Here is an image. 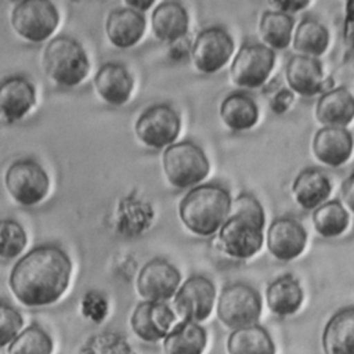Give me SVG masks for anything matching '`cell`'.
Returning <instances> with one entry per match:
<instances>
[{"label":"cell","mask_w":354,"mask_h":354,"mask_svg":"<svg viewBox=\"0 0 354 354\" xmlns=\"http://www.w3.org/2000/svg\"><path fill=\"white\" fill-rule=\"evenodd\" d=\"M71 274V259L59 246L39 245L14 264L8 285L24 306L41 307L65 293Z\"/></svg>","instance_id":"1"},{"label":"cell","mask_w":354,"mask_h":354,"mask_svg":"<svg viewBox=\"0 0 354 354\" xmlns=\"http://www.w3.org/2000/svg\"><path fill=\"white\" fill-rule=\"evenodd\" d=\"M264 223L260 202L250 194H241L232 199L230 216L217 231L223 250L234 259L252 257L263 246Z\"/></svg>","instance_id":"2"},{"label":"cell","mask_w":354,"mask_h":354,"mask_svg":"<svg viewBox=\"0 0 354 354\" xmlns=\"http://www.w3.org/2000/svg\"><path fill=\"white\" fill-rule=\"evenodd\" d=\"M231 195L218 184L192 187L178 203V217L195 235L210 236L220 230L231 212Z\"/></svg>","instance_id":"3"},{"label":"cell","mask_w":354,"mask_h":354,"mask_svg":"<svg viewBox=\"0 0 354 354\" xmlns=\"http://www.w3.org/2000/svg\"><path fill=\"white\" fill-rule=\"evenodd\" d=\"M43 66L48 77L57 84L75 87L87 76L90 61L77 40L61 35L47 43L43 53Z\"/></svg>","instance_id":"4"},{"label":"cell","mask_w":354,"mask_h":354,"mask_svg":"<svg viewBox=\"0 0 354 354\" xmlns=\"http://www.w3.org/2000/svg\"><path fill=\"white\" fill-rule=\"evenodd\" d=\"M162 166L169 184L180 189L199 185L210 170L206 153L191 141L174 142L165 148Z\"/></svg>","instance_id":"5"},{"label":"cell","mask_w":354,"mask_h":354,"mask_svg":"<svg viewBox=\"0 0 354 354\" xmlns=\"http://www.w3.org/2000/svg\"><path fill=\"white\" fill-rule=\"evenodd\" d=\"M4 185L17 203L33 206L47 196L50 178L47 171L36 160L25 158L12 162L7 167Z\"/></svg>","instance_id":"6"},{"label":"cell","mask_w":354,"mask_h":354,"mask_svg":"<svg viewBox=\"0 0 354 354\" xmlns=\"http://www.w3.org/2000/svg\"><path fill=\"white\" fill-rule=\"evenodd\" d=\"M59 22L57 7L48 0H24L11 11V25L22 39L32 43L47 40Z\"/></svg>","instance_id":"7"},{"label":"cell","mask_w":354,"mask_h":354,"mask_svg":"<svg viewBox=\"0 0 354 354\" xmlns=\"http://www.w3.org/2000/svg\"><path fill=\"white\" fill-rule=\"evenodd\" d=\"M180 129V116L169 104H156L147 108L137 118L134 124L137 138L152 149H163L174 144Z\"/></svg>","instance_id":"8"},{"label":"cell","mask_w":354,"mask_h":354,"mask_svg":"<svg viewBox=\"0 0 354 354\" xmlns=\"http://www.w3.org/2000/svg\"><path fill=\"white\" fill-rule=\"evenodd\" d=\"M261 314V297L259 292L246 283L225 286L217 301L218 319L228 328L254 325Z\"/></svg>","instance_id":"9"},{"label":"cell","mask_w":354,"mask_h":354,"mask_svg":"<svg viewBox=\"0 0 354 354\" xmlns=\"http://www.w3.org/2000/svg\"><path fill=\"white\" fill-rule=\"evenodd\" d=\"M275 64V53L260 43H243L231 62L230 75L238 87L257 88L266 83Z\"/></svg>","instance_id":"10"},{"label":"cell","mask_w":354,"mask_h":354,"mask_svg":"<svg viewBox=\"0 0 354 354\" xmlns=\"http://www.w3.org/2000/svg\"><path fill=\"white\" fill-rule=\"evenodd\" d=\"M234 53V40L221 26L202 29L191 44L189 55L195 68L202 73L220 71Z\"/></svg>","instance_id":"11"},{"label":"cell","mask_w":354,"mask_h":354,"mask_svg":"<svg viewBox=\"0 0 354 354\" xmlns=\"http://www.w3.org/2000/svg\"><path fill=\"white\" fill-rule=\"evenodd\" d=\"M216 289L213 282L203 275H191L174 295V308L184 321L199 322L213 310Z\"/></svg>","instance_id":"12"},{"label":"cell","mask_w":354,"mask_h":354,"mask_svg":"<svg viewBox=\"0 0 354 354\" xmlns=\"http://www.w3.org/2000/svg\"><path fill=\"white\" fill-rule=\"evenodd\" d=\"M181 282L178 270L165 259H152L138 272L137 292L147 301H165L176 295Z\"/></svg>","instance_id":"13"},{"label":"cell","mask_w":354,"mask_h":354,"mask_svg":"<svg viewBox=\"0 0 354 354\" xmlns=\"http://www.w3.org/2000/svg\"><path fill=\"white\" fill-rule=\"evenodd\" d=\"M268 252L278 260L289 261L296 259L306 248L307 231L292 217L275 218L266 235Z\"/></svg>","instance_id":"14"},{"label":"cell","mask_w":354,"mask_h":354,"mask_svg":"<svg viewBox=\"0 0 354 354\" xmlns=\"http://www.w3.org/2000/svg\"><path fill=\"white\" fill-rule=\"evenodd\" d=\"M354 148L353 134L346 127H321L313 137L311 149L315 159L330 167L344 165Z\"/></svg>","instance_id":"15"},{"label":"cell","mask_w":354,"mask_h":354,"mask_svg":"<svg viewBox=\"0 0 354 354\" xmlns=\"http://www.w3.org/2000/svg\"><path fill=\"white\" fill-rule=\"evenodd\" d=\"M174 314L165 301H142L131 314L134 333L145 342H158L170 332Z\"/></svg>","instance_id":"16"},{"label":"cell","mask_w":354,"mask_h":354,"mask_svg":"<svg viewBox=\"0 0 354 354\" xmlns=\"http://www.w3.org/2000/svg\"><path fill=\"white\" fill-rule=\"evenodd\" d=\"M36 104L35 86L21 75L0 80V116L8 123L22 119Z\"/></svg>","instance_id":"17"},{"label":"cell","mask_w":354,"mask_h":354,"mask_svg":"<svg viewBox=\"0 0 354 354\" xmlns=\"http://www.w3.org/2000/svg\"><path fill=\"white\" fill-rule=\"evenodd\" d=\"M285 79L292 93L313 97L324 90V71L318 58L301 54L292 55L285 66Z\"/></svg>","instance_id":"18"},{"label":"cell","mask_w":354,"mask_h":354,"mask_svg":"<svg viewBox=\"0 0 354 354\" xmlns=\"http://www.w3.org/2000/svg\"><path fill=\"white\" fill-rule=\"evenodd\" d=\"M145 28L144 14L126 6L112 8L105 19L106 37L118 48H129L137 44Z\"/></svg>","instance_id":"19"},{"label":"cell","mask_w":354,"mask_h":354,"mask_svg":"<svg viewBox=\"0 0 354 354\" xmlns=\"http://www.w3.org/2000/svg\"><path fill=\"white\" fill-rule=\"evenodd\" d=\"M134 80L127 68L119 62L102 64L95 76L94 87L97 94L108 104L119 106L129 101Z\"/></svg>","instance_id":"20"},{"label":"cell","mask_w":354,"mask_h":354,"mask_svg":"<svg viewBox=\"0 0 354 354\" xmlns=\"http://www.w3.org/2000/svg\"><path fill=\"white\" fill-rule=\"evenodd\" d=\"M315 118L329 127H346L354 119V95L340 86L330 88L318 98Z\"/></svg>","instance_id":"21"},{"label":"cell","mask_w":354,"mask_h":354,"mask_svg":"<svg viewBox=\"0 0 354 354\" xmlns=\"http://www.w3.org/2000/svg\"><path fill=\"white\" fill-rule=\"evenodd\" d=\"M332 184L329 177L317 167H306L295 177L292 194L297 205L306 210H314L329 198Z\"/></svg>","instance_id":"22"},{"label":"cell","mask_w":354,"mask_h":354,"mask_svg":"<svg viewBox=\"0 0 354 354\" xmlns=\"http://www.w3.org/2000/svg\"><path fill=\"white\" fill-rule=\"evenodd\" d=\"M188 12L177 1H162L151 14V28L156 39L174 43L183 39L188 30Z\"/></svg>","instance_id":"23"},{"label":"cell","mask_w":354,"mask_h":354,"mask_svg":"<svg viewBox=\"0 0 354 354\" xmlns=\"http://www.w3.org/2000/svg\"><path fill=\"white\" fill-rule=\"evenodd\" d=\"M325 354H354V306L336 311L322 332Z\"/></svg>","instance_id":"24"},{"label":"cell","mask_w":354,"mask_h":354,"mask_svg":"<svg viewBox=\"0 0 354 354\" xmlns=\"http://www.w3.org/2000/svg\"><path fill=\"white\" fill-rule=\"evenodd\" d=\"M220 118L232 131L252 129L259 119V108L254 100L242 91L228 94L220 104Z\"/></svg>","instance_id":"25"},{"label":"cell","mask_w":354,"mask_h":354,"mask_svg":"<svg viewBox=\"0 0 354 354\" xmlns=\"http://www.w3.org/2000/svg\"><path fill=\"white\" fill-rule=\"evenodd\" d=\"M266 300L268 308L277 315H289L299 310L303 301V290L296 278L285 274L274 279L267 290Z\"/></svg>","instance_id":"26"},{"label":"cell","mask_w":354,"mask_h":354,"mask_svg":"<svg viewBox=\"0 0 354 354\" xmlns=\"http://www.w3.org/2000/svg\"><path fill=\"white\" fill-rule=\"evenodd\" d=\"M293 17L290 14L271 10L264 11L260 17L259 32L264 46L274 50H285L293 36Z\"/></svg>","instance_id":"27"},{"label":"cell","mask_w":354,"mask_h":354,"mask_svg":"<svg viewBox=\"0 0 354 354\" xmlns=\"http://www.w3.org/2000/svg\"><path fill=\"white\" fill-rule=\"evenodd\" d=\"M166 354H202L206 347V332L196 322L183 321L165 337Z\"/></svg>","instance_id":"28"},{"label":"cell","mask_w":354,"mask_h":354,"mask_svg":"<svg viewBox=\"0 0 354 354\" xmlns=\"http://www.w3.org/2000/svg\"><path fill=\"white\" fill-rule=\"evenodd\" d=\"M228 354H275L268 332L259 325L238 328L228 336Z\"/></svg>","instance_id":"29"},{"label":"cell","mask_w":354,"mask_h":354,"mask_svg":"<svg viewBox=\"0 0 354 354\" xmlns=\"http://www.w3.org/2000/svg\"><path fill=\"white\" fill-rule=\"evenodd\" d=\"M329 44V30L326 26L314 18H303L299 22L293 35V47L301 55L318 58Z\"/></svg>","instance_id":"30"},{"label":"cell","mask_w":354,"mask_h":354,"mask_svg":"<svg viewBox=\"0 0 354 354\" xmlns=\"http://www.w3.org/2000/svg\"><path fill=\"white\" fill-rule=\"evenodd\" d=\"M314 230L324 238L342 235L348 227V213L344 205L337 201H326L313 210L311 214Z\"/></svg>","instance_id":"31"},{"label":"cell","mask_w":354,"mask_h":354,"mask_svg":"<svg viewBox=\"0 0 354 354\" xmlns=\"http://www.w3.org/2000/svg\"><path fill=\"white\" fill-rule=\"evenodd\" d=\"M151 223V207L145 203L124 198L116 212V225L120 234H140Z\"/></svg>","instance_id":"32"},{"label":"cell","mask_w":354,"mask_h":354,"mask_svg":"<svg viewBox=\"0 0 354 354\" xmlns=\"http://www.w3.org/2000/svg\"><path fill=\"white\" fill-rule=\"evenodd\" d=\"M53 343L50 336L33 325L22 330L8 346V354H51Z\"/></svg>","instance_id":"33"},{"label":"cell","mask_w":354,"mask_h":354,"mask_svg":"<svg viewBox=\"0 0 354 354\" xmlns=\"http://www.w3.org/2000/svg\"><path fill=\"white\" fill-rule=\"evenodd\" d=\"M26 242H28L26 232L18 221L12 218L0 220V257L1 259L17 257L26 246Z\"/></svg>","instance_id":"34"},{"label":"cell","mask_w":354,"mask_h":354,"mask_svg":"<svg viewBox=\"0 0 354 354\" xmlns=\"http://www.w3.org/2000/svg\"><path fill=\"white\" fill-rule=\"evenodd\" d=\"M79 354H134L126 339L113 332L91 336Z\"/></svg>","instance_id":"35"},{"label":"cell","mask_w":354,"mask_h":354,"mask_svg":"<svg viewBox=\"0 0 354 354\" xmlns=\"http://www.w3.org/2000/svg\"><path fill=\"white\" fill-rule=\"evenodd\" d=\"M24 318L17 308L0 301V346L12 342L19 333Z\"/></svg>","instance_id":"36"},{"label":"cell","mask_w":354,"mask_h":354,"mask_svg":"<svg viewBox=\"0 0 354 354\" xmlns=\"http://www.w3.org/2000/svg\"><path fill=\"white\" fill-rule=\"evenodd\" d=\"M80 308L86 318L94 322H101L108 313V301L102 293L90 290L83 296Z\"/></svg>","instance_id":"37"},{"label":"cell","mask_w":354,"mask_h":354,"mask_svg":"<svg viewBox=\"0 0 354 354\" xmlns=\"http://www.w3.org/2000/svg\"><path fill=\"white\" fill-rule=\"evenodd\" d=\"M343 39L347 46L354 48V1L346 3V17L343 24Z\"/></svg>","instance_id":"38"},{"label":"cell","mask_w":354,"mask_h":354,"mask_svg":"<svg viewBox=\"0 0 354 354\" xmlns=\"http://www.w3.org/2000/svg\"><path fill=\"white\" fill-rule=\"evenodd\" d=\"M292 101L293 93L289 88H282L272 97V100L270 101V106L275 113H283L289 108Z\"/></svg>","instance_id":"39"},{"label":"cell","mask_w":354,"mask_h":354,"mask_svg":"<svg viewBox=\"0 0 354 354\" xmlns=\"http://www.w3.org/2000/svg\"><path fill=\"white\" fill-rule=\"evenodd\" d=\"M342 203L354 213V171L342 184Z\"/></svg>","instance_id":"40"},{"label":"cell","mask_w":354,"mask_h":354,"mask_svg":"<svg viewBox=\"0 0 354 354\" xmlns=\"http://www.w3.org/2000/svg\"><path fill=\"white\" fill-rule=\"evenodd\" d=\"M271 7L277 8V11H282L286 14L297 12L308 6V1H272L270 3Z\"/></svg>","instance_id":"41"},{"label":"cell","mask_w":354,"mask_h":354,"mask_svg":"<svg viewBox=\"0 0 354 354\" xmlns=\"http://www.w3.org/2000/svg\"><path fill=\"white\" fill-rule=\"evenodd\" d=\"M124 4L129 8H133V10L138 11V12H142V11L148 10L149 7H152L153 1L152 0H126Z\"/></svg>","instance_id":"42"}]
</instances>
